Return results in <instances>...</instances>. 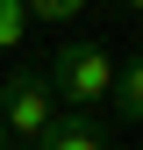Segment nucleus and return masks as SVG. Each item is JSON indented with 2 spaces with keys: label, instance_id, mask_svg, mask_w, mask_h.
I'll list each match as a JSON object with an SVG mask.
<instances>
[{
  "label": "nucleus",
  "instance_id": "f257e3e1",
  "mask_svg": "<svg viewBox=\"0 0 143 150\" xmlns=\"http://www.w3.org/2000/svg\"><path fill=\"white\" fill-rule=\"evenodd\" d=\"M43 79H50L57 100H72V115H93V107L107 100V86H115V57H107L93 36H64Z\"/></svg>",
  "mask_w": 143,
  "mask_h": 150
},
{
  "label": "nucleus",
  "instance_id": "f03ea898",
  "mask_svg": "<svg viewBox=\"0 0 143 150\" xmlns=\"http://www.w3.org/2000/svg\"><path fill=\"white\" fill-rule=\"evenodd\" d=\"M50 122H57V93H50L43 71L14 64L7 79H0V129H7V143H43Z\"/></svg>",
  "mask_w": 143,
  "mask_h": 150
},
{
  "label": "nucleus",
  "instance_id": "7ed1b4c3",
  "mask_svg": "<svg viewBox=\"0 0 143 150\" xmlns=\"http://www.w3.org/2000/svg\"><path fill=\"white\" fill-rule=\"evenodd\" d=\"M36 150H107V122L100 115H72V107H57V122H50V136Z\"/></svg>",
  "mask_w": 143,
  "mask_h": 150
},
{
  "label": "nucleus",
  "instance_id": "20e7f679",
  "mask_svg": "<svg viewBox=\"0 0 143 150\" xmlns=\"http://www.w3.org/2000/svg\"><path fill=\"white\" fill-rule=\"evenodd\" d=\"M107 107H115L122 122H143V57L115 64V86H107Z\"/></svg>",
  "mask_w": 143,
  "mask_h": 150
},
{
  "label": "nucleus",
  "instance_id": "39448f33",
  "mask_svg": "<svg viewBox=\"0 0 143 150\" xmlns=\"http://www.w3.org/2000/svg\"><path fill=\"white\" fill-rule=\"evenodd\" d=\"M29 7V22H43V29H72L86 14V0H22Z\"/></svg>",
  "mask_w": 143,
  "mask_h": 150
},
{
  "label": "nucleus",
  "instance_id": "423d86ee",
  "mask_svg": "<svg viewBox=\"0 0 143 150\" xmlns=\"http://www.w3.org/2000/svg\"><path fill=\"white\" fill-rule=\"evenodd\" d=\"M22 36H29V7L22 0H0V50H14Z\"/></svg>",
  "mask_w": 143,
  "mask_h": 150
},
{
  "label": "nucleus",
  "instance_id": "0eeeda50",
  "mask_svg": "<svg viewBox=\"0 0 143 150\" xmlns=\"http://www.w3.org/2000/svg\"><path fill=\"white\" fill-rule=\"evenodd\" d=\"M122 7H129V14H143V0H122Z\"/></svg>",
  "mask_w": 143,
  "mask_h": 150
},
{
  "label": "nucleus",
  "instance_id": "6e6552de",
  "mask_svg": "<svg viewBox=\"0 0 143 150\" xmlns=\"http://www.w3.org/2000/svg\"><path fill=\"white\" fill-rule=\"evenodd\" d=\"M0 150H14V143H7V129H0Z\"/></svg>",
  "mask_w": 143,
  "mask_h": 150
}]
</instances>
